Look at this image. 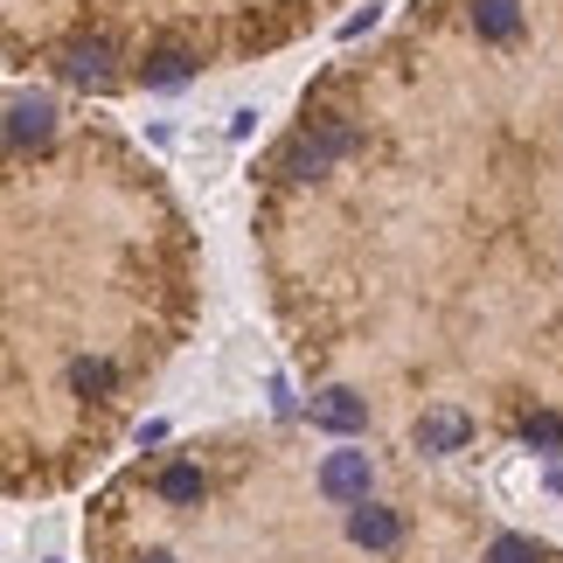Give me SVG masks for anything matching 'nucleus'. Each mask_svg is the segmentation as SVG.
Returning <instances> with one entry per match:
<instances>
[{"label": "nucleus", "mask_w": 563, "mask_h": 563, "mask_svg": "<svg viewBox=\"0 0 563 563\" xmlns=\"http://www.w3.org/2000/svg\"><path fill=\"white\" fill-rule=\"evenodd\" d=\"M355 146V133L341 119H328V125H307V133H292L286 140V154H278V175H292V181H313V175H328V167L341 161Z\"/></svg>", "instance_id": "obj_1"}, {"label": "nucleus", "mask_w": 563, "mask_h": 563, "mask_svg": "<svg viewBox=\"0 0 563 563\" xmlns=\"http://www.w3.org/2000/svg\"><path fill=\"white\" fill-rule=\"evenodd\" d=\"M369 487H376L369 452H328V460H320V494H328L334 508H362Z\"/></svg>", "instance_id": "obj_2"}, {"label": "nucleus", "mask_w": 563, "mask_h": 563, "mask_svg": "<svg viewBox=\"0 0 563 563\" xmlns=\"http://www.w3.org/2000/svg\"><path fill=\"white\" fill-rule=\"evenodd\" d=\"M349 543L355 550H397L404 543V515L397 508H383V501H362V508H349Z\"/></svg>", "instance_id": "obj_3"}, {"label": "nucleus", "mask_w": 563, "mask_h": 563, "mask_svg": "<svg viewBox=\"0 0 563 563\" xmlns=\"http://www.w3.org/2000/svg\"><path fill=\"white\" fill-rule=\"evenodd\" d=\"M410 439H418V452H466L473 418H466V410H424Z\"/></svg>", "instance_id": "obj_4"}, {"label": "nucleus", "mask_w": 563, "mask_h": 563, "mask_svg": "<svg viewBox=\"0 0 563 563\" xmlns=\"http://www.w3.org/2000/svg\"><path fill=\"white\" fill-rule=\"evenodd\" d=\"M154 494H161L167 508H195V501L209 494V473H202V466H188V460H175V466H161Z\"/></svg>", "instance_id": "obj_5"}, {"label": "nucleus", "mask_w": 563, "mask_h": 563, "mask_svg": "<svg viewBox=\"0 0 563 563\" xmlns=\"http://www.w3.org/2000/svg\"><path fill=\"white\" fill-rule=\"evenodd\" d=\"M313 424L320 431H362V424H369V404L349 397V389H328V397L313 404Z\"/></svg>", "instance_id": "obj_6"}, {"label": "nucleus", "mask_w": 563, "mask_h": 563, "mask_svg": "<svg viewBox=\"0 0 563 563\" xmlns=\"http://www.w3.org/2000/svg\"><path fill=\"white\" fill-rule=\"evenodd\" d=\"M473 29L487 42H515L522 35V0H473Z\"/></svg>", "instance_id": "obj_7"}, {"label": "nucleus", "mask_w": 563, "mask_h": 563, "mask_svg": "<svg viewBox=\"0 0 563 563\" xmlns=\"http://www.w3.org/2000/svg\"><path fill=\"white\" fill-rule=\"evenodd\" d=\"M49 119H56V112H49L42 98H35V104L21 98V104H14V119H8V140H14V154H21V146H42V140H49Z\"/></svg>", "instance_id": "obj_8"}, {"label": "nucleus", "mask_w": 563, "mask_h": 563, "mask_svg": "<svg viewBox=\"0 0 563 563\" xmlns=\"http://www.w3.org/2000/svg\"><path fill=\"white\" fill-rule=\"evenodd\" d=\"M188 70H195V56H188V49H154L140 77L154 84V91H175V84H188Z\"/></svg>", "instance_id": "obj_9"}, {"label": "nucleus", "mask_w": 563, "mask_h": 563, "mask_svg": "<svg viewBox=\"0 0 563 563\" xmlns=\"http://www.w3.org/2000/svg\"><path fill=\"white\" fill-rule=\"evenodd\" d=\"M104 63H112V49H104V42H77V49L63 56V70H70L77 84H104Z\"/></svg>", "instance_id": "obj_10"}, {"label": "nucleus", "mask_w": 563, "mask_h": 563, "mask_svg": "<svg viewBox=\"0 0 563 563\" xmlns=\"http://www.w3.org/2000/svg\"><path fill=\"white\" fill-rule=\"evenodd\" d=\"M70 389H84V397H98V389H112V362H91V355H84L77 369H70Z\"/></svg>", "instance_id": "obj_11"}, {"label": "nucleus", "mask_w": 563, "mask_h": 563, "mask_svg": "<svg viewBox=\"0 0 563 563\" xmlns=\"http://www.w3.org/2000/svg\"><path fill=\"white\" fill-rule=\"evenodd\" d=\"M487 563H536V543H529V536H494Z\"/></svg>", "instance_id": "obj_12"}, {"label": "nucleus", "mask_w": 563, "mask_h": 563, "mask_svg": "<svg viewBox=\"0 0 563 563\" xmlns=\"http://www.w3.org/2000/svg\"><path fill=\"white\" fill-rule=\"evenodd\" d=\"M522 439H529V445H550V452H556V445H563V418H550V410H536V418L522 424Z\"/></svg>", "instance_id": "obj_13"}, {"label": "nucleus", "mask_w": 563, "mask_h": 563, "mask_svg": "<svg viewBox=\"0 0 563 563\" xmlns=\"http://www.w3.org/2000/svg\"><path fill=\"white\" fill-rule=\"evenodd\" d=\"M140 563H175V556H161V550H154V556H140Z\"/></svg>", "instance_id": "obj_14"}]
</instances>
